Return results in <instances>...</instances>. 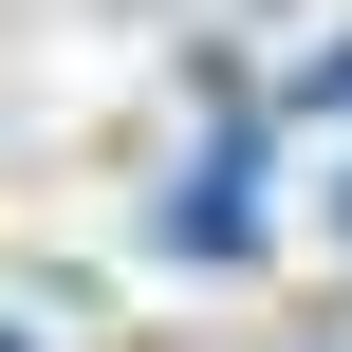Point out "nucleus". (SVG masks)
<instances>
[{
  "mask_svg": "<svg viewBox=\"0 0 352 352\" xmlns=\"http://www.w3.org/2000/svg\"><path fill=\"white\" fill-rule=\"evenodd\" d=\"M316 111H352V56H316Z\"/></svg>",
  "mask_w": 352,
  "mask_h": 352,
  "instance_id": "nucleus-1",
  "label": "nucleus"
},
{
  "mask_svg": "<svg viewBox=\"0 0 352 352\" xmlns=\"http://www.w3.org/2000/svg\"><path fill=\"white\" fill-rule=\"evenodd\" d=\"M334 223H352V186H334Z\"/></svg>",
  "mask_w": 352,
  "mask_h": 352,
  "instance_id": "nucleus-2",
  "label": "nucleus"
}]
</instances>
